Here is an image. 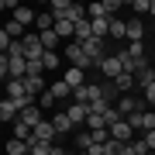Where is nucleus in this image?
Returning a JSON list of instances; mask_svg holds the SVG:
<instances>
[{"mask_svg": "<svg viewBox=\"0 0 155 155\" xmlns=\"http://www.w3.org/2000/svg\"><path fill=\"white\" fill-rule=\"evenodd\" d=\"M86 17H107V4H90L86 7Z\"/></svg>", "mask_w": 155, "mask_h": 155, "instance_id": "29", "label": "nucleus"}, {"mask_svg": "<svg viewBox=\"0 0 155 155\" xmlns=\"http://www.w3.org/2000/svg\"><path fill=\"white\" fill-rule=\"evenodd\" d=\"M35 28H38V35L41 31H52V28H55V14H52V11H38V24H35Z\"/></svg>", "mask_w": 155, "mask_h": 155, "instance_id": "19", "label": "nucleus"}, {"mask_svg": "<svg viewBox=\"0 0 155 155\" xmlns=\"http://www.w3.org/2000/svg\"><path fill=\"white\" fill-rule=\"evenodd\" d=\"M110 38H127V21L110 17Z\"/></svg>", "mask_w": 155, "mask_h": 155, "instance_id": "24", "label": "nucleus"}, {"mask_svg": "<svg viewBox=\"0 0 155 155\" xmlns=\"http://www.w3.org/2000/svg\"><path fill=\"white\" fill-rule=\"evenodd\" d=\"M62 52H66V59L72 62V66H79V69H90V66H93V62L86 59V52H83V45H79V41H69Z\"/></svg>", "mask_w": 155, "mask_h": 155, "instance_id": "3", "label": "nucleus"}, {"mask_svg": "<svg viewBox=\"0 0 155 155\" xmlns=\"http://www.w3.org/2000/svg\"><path fill=\"white\" fill-rule=\"evenodd\" d=\"M55 134H59L55 124H52V121H41L38 127H35V138H31V141H45V145H52V141H55Z\"/></svg>", "mask_w": 155, "mask_h": 155, "instance_id": "7", "label": "nucleus"}, {"mask_svg": "<svg viewBox=\"0 0 155 155\" xmlns=\"http://www.w3.org/2000/svg\"><path fill=\"white\" fill-rule=\"evenodd\" d=\"M55 35L59 38H76V24L66 21V17H55Z\"/></svg>", "mask_w": 155, "mask_h": 155, "instance_id": "15", "label": "nucleus"}, {"mask_svg": "<svg viewBox=\"0 0 155 155\" xmlns=\"http://www.w3.org/2000/svg\"><path fill=\"white\" fill-rule=\"evenodd\" d=\"M0 121L17 124V121H21V107H17L14 100H4V104H0Z\"/></svg>", "mask_w": 155, "mask_h": 155, "instance_id": "9", "label": "nucleus"}, {"mask_svg": "<svg viewBox=\"0 0 155 155\" xmlns=\"http://www.w3.org/2000/svg\"><path fill=\"white\" fill-rule=\"evenodd\" d=\"M90 38H97V35H93V24H90V17H86V21H79V24H76V38H72V41L83 45V41H90Z\"/></svg>", "mask_w": 155, "mask_h": 155, "instance_id": "16", "label": "nucleus"}, {"mask_svg": "<svg viewBox=\"0 0 155 155\" xmlns=\"http://www.w3.org/2000/svg\"><path fill=\"white\" fill-rule=\"evenodd\" d=\"M52 155H69V152L66 148H52Z\"/></svg>", "mask_w": 155, "mask_h": 155, "instance_id": "36", "label": "nucleus"}, {"mask_svg": "<svg viewBox=\"0 0 155 155\" xmlns=\"http://www.w3.org/2000/svg\"><path fill=\"white\" fill-rule=\"evenodd\" d=\"M152 110H155V107H152Z\"/></svg>", "mask_w": 155, "mask_h": 155, "instance_id": "39", "label": "nucleus"}, {"mask_svg": "<svg viewBox=\"0 0 155 155\" xmlns=\"http://www.w3.org/2000/svg\"><path fill=\"white\" fill-rule=\"evenodd\" d=\"M59 62H62V55H59V52H45L41 66H45V69H59Z\"/></svg>", "mask_w": 155, "mask_h": 155, "instance_id": "27", "label": "nucleus"}, {"mask_svg": "<svg viewBox=\"0 0 155 155\" xmlns=\"http://www.w3.org/2000/svg\"><path fill=\"white\" fill-rule=\"evenodd\" d=\"M148 14H152V17H155V0H152V11H148Z\"/></svg>", "mask_w": 155, "mask_h": 155, "instance_id": "37", "label": "nucleus"}, {"mask_svg": "<svg viewBox=\"0 0 155 155\" xmlns=\"http://www.w3.org/2000/svg\"><path fill=\"white\" fill-rule=\"evenodd\" d=\"M72 155H90V152H72Z\"/></svg>", "mask_w": 155, "mask_h": 155, "instance_id": "38", "label": "nucleus"}, {"mask_svg": "<svg viewBox=\"0 0 155 155\" xmlns=\"http://www.w3.org/2000/svg\"><path fill=\"white\" fill-rule=\"evenodd\" d=\"M107 131H110V138H114V141H131V134H134V127H131V124H127L124 117H121V121H114L110 127H107Z\"/></svg>", "mask_w": 155, "mask_h": 155, "instance_id": "6", "label": "nucleus"}, {"mask_svg": "<svg viewBox=\"0 0 155 155\" xmlns=\"http://www.w3.org/2000/svg\"><path fill=\"white\" fill-rule=\"evenodd\" d=\"M55 104H59V100H55V97H52V93H48V90H45V93L38 97V107H41V110H48V107H55Z\"/></svg>", "mask_w": 155, "mask_h": 155, "instance_id": "30", "label": "nucleus"}, {"mask_svg": "<svg viewBox=\"0 0 155 155\" xmlns=\"http://www.w3.org/2000/svg\"><path fill=\"white\" fill-rule=\"evenodd\" d=\"M90 24L97 38H110V17H90Z\"/></svg>", "mask_w": 155, "mask_h": 155, "instance_id": "13", "label": "nucleus"}, {"mask_svg": "<svg viewBox=\"0 0 155 155\" xmlns=\"http://www.w3.org/2000/svg\"><path fill=\"white\" fill-rule=\"evenodd\" d=\"M134 41H145V24H141V17L127 21V45H134Z\"/></svg>", "mask_w": 155, "mask_h": 155, "instance_id": "11", "label": "nucleus"}, {"mask_svg": "<svg viewBox=\"0 0 155 155\" xmlns=\"http://www.w3.org/2000/svg\"><path fill=\"white\" fill-rule=\"evenodd\" d=\"M14 21L17 24H24V28H28V24H38V11H31V7H17V11H14Z\"/></svg>", "mask_w": 155, "mask_h": 155, "instance_id": "10", "label": "nucleus"}, {"mask_svg": "<svg viewBox=\"0 0 155 155\" xmlns=\"http://www.w3.org/2000/svg\"><path fill=\"white\" fill-rule=\"evenodd\" d=\"M41 41H45V48H48V52H59V35H55V28H52V31H41Z\"/></svg>", "mask_w": 155, "mask_h": 155, "instance_id": "25", "label": "nucleus"}, {"mask_svg": "<svg viewBox=\"0 0 155 155\" xmlns=\"http://www.w3.org/2000/svg\"><path fill=\"white\" fill-rule=\"evenodd\" d=\"M66 114H69V121H72V124H86L90 107H86V104H76V100H69V104H66Z\"/></svg>", "mask_w": 155, "mask_h": 155, "instance_id": "5", "label": "nucleus"}, {"mask_svg": "<svg viewBox=\"0 0 155 155\" xmlns=\"http://www.w3.org/2000/svg\"><path fill=\"white\" fill-rule=\"evenodd\" d=\"M48 93L55 97V100H62V104H66V100H72V86L66 83V79H59V83H52V86H48Z\"/></svg>", "mask_w": 155, "mask_h": 155, "instance_id": "12", "label": "nucleus"}, {"mask_svg": "<svg viewBox=\"0 0 155 155\" xmlns=\"http://www.w3.org/2000/svg\"><path fill=\"white\" fill-rule=\"evenodd\" d=\"M93 148V131H79L76 134V152H90Z\"/></svg>", "mask_w": 155, "mask_h": 155, "instance_id": "23", "label": "nucleus"}, {"mask_svg": "<svg viewBox=\"0 0 155 155\" xmlns=\"http://www.w3.org/2000/svg\"><path fill=\"white\" fill-rule=\"evenodd\" d=\"M21 45H24V59H28V62H41L45 52H48V48H45V41H41V35H24Z\"/></svg>", "mask_w": 155, "mask_h": 155, "instance_id": "1", "label": "nucleus"}, {"mask_svg": "<svg viewBox=\"0 0 155 155\" xmlns=\"http://www.w3.org/2000/svg\"><path fill=\"white\" fill-rule=\"evenodd\" d=\"M141 100H145V104H152V107H155V83H148V86L141 90Z\"/></svg>", "mask_w": 155, "mask_h": 155, "instance_id": "32", "label": "nucleus"}, {"mask_svg": "<svg viewBox=\"0 0 155 155\" xmlns=\"http://www.w3.org/2000/svg\"><path fill=\"white\" fill-rule=\"evenodd\" d=\"M131 11H138V14H148V11H152V0H134V4H131Z\"/></svg>", "mask_w": 155, "mask_h": 155, "instance_id": "33", "label": "nucleus"}, {"mask_svg": "<svg viewBox=\"0 0 155 155\" xmlns=\"http://www.w3.org/2000/svg\"><path fill=\"white\" fill-rule=\"evenodd\" d=\"M31 145V155H52V148L55 145H45V141H28Z\"/></svg>", "mask_w": 155, "mask_h": 155, "instance_id": "28", "label": "nucleus"}, {"mask_svg": "<svg viewBox=\"0 0 155 155\" xmlns=\"http://www.w3.org/2000/svg\"><path fill=\"white\" fill-rule=\"evenodd\" d=\"M134 79H138V86H141V90L148 86V83H155V66H148V69H141V72H138V76H134Z\"/></svg>", "mask_w": 155, "mask_h": 155, "instance_id": "26", "label": "nucleus"}, {"mask_svg": "<svg viewBox=\"0 0 155 155\" xmlns=\"http://www.w3.org/2000/svg\"><path fill=\"white\" fill-rule=\"evenodd\" d=\"M141 138H145V148H148V152H155V131H148V134H141Z\"/></svg>", "mask_w": 155, "mask_h": 155, "instance_id": "34", "label": "nucleus"}, {"mask_svg": "<svg viewBox=\"0 0 155 155\" xmlns=\"http://www.w3.org/2000/svg\"><path fill=\"white\" fill-rule=\"evenodd\" d=\"M52 124H55V131H59V134H69L72 127H76V124L69 121V114H66V110H59L55 117H52Z\"/></svg>", "mask_w": 155, "mask_h": 155, "instance_id": "18", "label": "nucleus"}, {"mask_svg": "<svg viewBox=\"0 0 155 155\" xmlns=\"http://www.w3.org/2000/svg\"><path fill=\"white\" fill-rule=\"evenodd\" d=\"M62 79L72 86V93H76L79 86H86V69H79V66H69L66 72H62Z\"/></svg>", "mask_w": 155, "mask_h": 155, "instance_id": "4", "label": "nucleus"}, {"mask_svg": "<svg viewBox=\"0 0 155 155\" xmlns=\"http://www.w3.org/2000/svg\"><path fill=\"white\" fill-rule=\"evenodd\" d=\"M21 121H24V124H31V127H38V124L45 121V117H41V107L35 104V107H28V110H21Z\"/></svg>", "mask_w": 155, "mask_h": 155, "instance_id": "17", "label": "nucleus"}, {"mask_svg": "<svg viewBox=\"0 0 155 155\" xmlns=\"http://www.w3.org/2000/svg\"><path fill=\"white\" fill-rule=\"evenodd\" d=\"M7 155H31V145L21 141V138H11L7 141Z\"/></svg>", "mask_w": 155, "mask_h": 155, "instance_id": "21", "label": "nucleus"}, {"mask_svg": "<svg viewBox=\"0 0 155 155\" xmlns=\"http://www.w3.org/2000/svg\"><path fill=\"white\" fill-rule=\"evenodd\" d=\"M4 35H7L11 41H21V38H24V24H17L14 17H11V21L4 24Z\"/></svg>", "mask_w": 155, "mask_h": 155, "instance_id": "20", "label": "nucleus"}, {"mask_svg": "<svg viewBox=\"0 0 155 155\" xmlns=\"http://www.w3.org/2000/svg\"><path fill=\"white\" fill-rule=\"evenodd\" d=\"M110 83H114V90H121V93H131L138 79H134L131 72H121V76H117V79H110Z\"/></svg>", "mask_w": 155, "mask_h": 155, "instance_id": "14", "label": "nucleus"}, {"mask_svg": "<svg viewBox=\"0 0 155 155\" xmlns=\"http://www.w3.org/2000/svg\"><path fill=\"white\" fill-rule=\"evenodd\" d=\"M24 86H28V93H31V97H35V93L41 97L45 90H48V86H45V79H41V76H28V79H24Z\"/></svg>", "mask_w": 155, "mask_h": 155, "instance_id": "22", "label": "nucleus"}, {"mask_svg": "<svg viewBox=\"0 0 155 155\" xmlns=\"http://www.w3.org/2000/svg\"><path fill=\"white\" fill-rule=\"evenodd\" d=\"M127 52H131V59H145V41H134V45H127Z\"/></svg>", "mask_w": 155, "mask_h": 155, "instance_id": "31", "label": "nucleus"}, {"mask_svg": "<svg viewBox=\"0 0 155 155\" xmlns=\"http://www.w3.org/2000/svg\"><path fill=\"white\" fill-rule=\"evenodd\" d=\"M17 7H21L17 0H4V4H0V11H17Z\"/></svg>", "mask_w": 155, "mask_h": 155, "instance_id": "35", "label": "nucleus"}, {"mask_svg": "<svg viewBox=\"0 0 155 155\" xmlns=\"http://www.w3.org/2000/svg\"><path fill=\"white\" fill-rule=\"evenodd\" d=\"M100 72H104V76L107 79H117V76H121V72H124V66H121V62H117V55H107L104 62H100V66H97Z\"/></svg>", "mask_w": 155, "mask_h": 155, "instance_id": "8", "label": "nucleus"}, {"mask_svg": "<svg viewBox=\"0 0 155 155\" xmlns=\"http://www.w3.org/2000/svg\"><path fill=\"white\" fill-rule=\"evenodd\" d=\"M83 52H86V59L93 62V66H100V62L107 59V45H104V38H90V41H83Z\"/></svg>", "mask_w": 155, "mask_h": 155, "instance_id": "2", "label": "nucleus"}]
</instances>
